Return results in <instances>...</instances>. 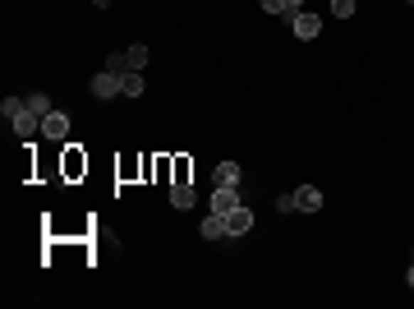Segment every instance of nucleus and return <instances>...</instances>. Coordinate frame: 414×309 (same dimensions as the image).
I'll use <instances>...</instances> for the list:
<instances>
[{
	"label": "nucleus",
	"instance_id": "0eeeda50",
	"mask_svg": "<svg viewBox=\"0 0 414 309\" xmlns=\"http://www.w3.org/2000/svg\"><path fill=\"white\" fill-rule=\"evenodd\" d=\"M253 226V212L249 208H235V212H225V236H244V231H249Z\"/></svg>",
	"mask_w": 414,
	"mask_h": 309
},
{
	"label": "nucleus",
	"instance_id": "2eb2a0df",
	"mask_svg": "<svg viewBox=\"0 0 414 309\" xmlns=\"http://www.w3.org/2000/svg\"><path fill=\"white\" fill-rule=\"evenodd\" d=\"M262 9H267V14H294L290 0H262Z\"/></svg>",
	"mask_w": 414,
	"mask_h": 309
},
{
	"label": "nucleus",
	"instance_id": "aec40b11",
	"mask_svg": "<svg viewBox=\"0 0 414 309\" xmlns=\"http://www.w3.org/2000/svg\"><path fill=\"white\" fill-rule=\"evenodd\" d=\"M410 5H414V0H410Z\"/></svg>",
	"mask_w": 414,
	"mask_h": 309
},
{
	"label": "nucleus",
	"instance_id": "f03ea898",
	"mask_svg": "<svg viewBox=\"0 0 414 309\" xmlns=\"http://www.w3.org/2000/svg\"><path fill=\"white\" fill-rule=\"evenodd\" d=\"M290 28H294V37H299V42H313V37L322 33V19L309 14V9H294V14H290Z\"/></svg>",
	"mask_w": 414,
	"mask_h": 309
},
{
	"label": "nucleus",
	"instance_id": "dca6fc26",
	"mask_svg": "<svg viewBox=\"0 0 414 309\" xmlns=\"http://www.w3.org/2000/svg\"><path fill=\"white\" fill-rule=\"evenodd\" d=\"M331 14H336V19H350L354 14V0H331Z\"/></svg>",
	"mask_w": 414,
	"mask_h": 309
},
{
	"label": "nucleus",
	"instance_id": "9d476101",
	"mask_svg": "<svg viewBox=\"0 0 414 309\" xmlns=\"http://www.w3.org/2000/svg\"><path fill=\"white\" fill-rule=\"evenodd\" d=\"M212 185H240V167H235V162H216Z\"/></svg>",
	"mask_w": 414,
	"mask_h": 309
},
{
	"label": "nucleus",
	"instance_id": "f8f14e48",
	"mask_svg": "<svg viewBox=\"0 0 414 309\" xmlns=\"http://www.w3.org/2000/svg\"><path fill=\"white\" fill-rule=\"evenodd\" d=\"M143 88H147V83H143V74H120V93H124V98H143Z\"/></svg>",
	"mask_w": 414,
	"mask_h": 309
},
{
	"label": "nucleus",
	"instance_id": "f3484780",
	"mask_svg": "<svg viewBox=\"0 0 414 309\" xmlns=\"http://www.w3.org/2000/svg\"><path fill=\"white\" fill-rule=\"evenodd\" d=\"M276 212H294V194H281V199H276Z\"/></svg>",
	"mask_w": 414,
	"mask_h": 309
},
{
	"label": "nucleus",
	"instance_id": "20e7f679",
	"mask_svg": "<svg viewBox=\"0 0 414 309\" xmlns=\"http://www.w3.org/2000/svg\"><path fill=\"white\" fill-rule=\"evenodd\" d=\"M42 134H46L51 143H65V139H69V115H65V111H51V115L42 120Z\"/></svg>",
	"mask_w": 414,
	"mask_h": 309
},
{
	"label": "nucleus",
	"instance_id": "39448f33",
	"mask_svg": "<svg viewBox=\"0 0 414 309\" xmlns=\"http://www.w3.org/2000/svg\"><path fill=\"white\" fill-rule=\"evenodd\" d=\"M9 125H14V134H18V139H33V134L42 130V115H37V111H28V106H23V111H18Z\"/></svg>",
	"mask_w": 414,
	"mask_h": 309
},
{
	"label": "nucleus",
	"instance_id": "7ed1b4c3",
	"mask_svg": "<svg viewBox=\"0 0 414 309\" xmlns=\"http://www.w3.org/2000/svg\"><path fill=\"white\" fill-rule=\"evenodd\" d=\"M235 208H240V189H235V185H216L212 189V212L225 217V212H235Z\"/></svg>",
	"mask_w": 414,
	"mask_h": 309
},
{
	"label": "nucleus",
	"instance_id": "f257e3e1",
	"mask_svg": "<svg viewBox=\"0 0 414 309\" xmlns=\"http://www.w3.org/2000/svg\"><path fill=\"white\" fill-rule=\"evenodd\" d=\"M147 56H152L147 46H129V51H115L111 61H106V70H111V74H134V70L147 65Z\"/></svg>",
	"mask_w": 414,
	"mask_h": 309
},
{
	"label": "nucleus",
	"instance_id": "9b49d317",
	"mask_svg": "<svg viewBox=\"0 0 414 309\" xmlns=\"http://www.w3.org/2000/svg\"><path fill=\"white\" fill-rule=\"evenodd\" d=\"M171 204H175V208H193V204H198L193 185H184V180H180V185H171Z\"/></svg>",
	"mask_w": 414,
	"mask_h": 309
},
{
	"label": "nucleus",
	"instance_id": "1a4fd4ad",
	"mask_svg": "<svg viewBox=\"0 0 414 309\" xmlns=\"http://www.w3.org/2000/svg\"><path fill=\"white\" fill-rule=\"evenodd\" d=\"M198 231H203V240H221L225 236V217H221V212H207Z\"/></svg>",
	"mask_w": 414,
	"mask_h": 309
},
{
	"label": "nucleus",
	"instance_id": "4468645a",
	"mask_svg": "<svg viewBox=\"0 0 414 309\" xmlns=\"http://www.w3.org/2000/svg\"><path fill=\"white\" fill-rule=\"evenodd\" d=\"M23 106H28L23 98H5V102H0V111H5V120H14V115L23 111Z\"/></svg>",
	"mask_w": 414,
	"mask_h": 309
},
{
	"label": "nucleus",
	"instance_id": "6ab92c4d",
	"mask_svg": "<svg viewBox=\"0 0 414 309\" xmlns=\"http://www.w3.org/2000/svg\"><path fill=\"white\" fill-rule=\"evenodd\" d=\"M405 282H410V286H414V268H410V277H405Z\"/></svg>",
	"mask_w": 414,
	"mask_h": 309
},
{
	"label": "nucleus",
	"instance_id": "423d86ee",
	"mask_svg": "<svg viewBox=\"0 0 414 309\" xmlns=\"http://www.w3.org/2000/svg\"><path fill=\"white\" fill-rule=\"evenodd\" d=\"M294 208H299V212H318L322 208V189L318 185H299V189H294Z\"/></svg>",
	"mask_w": 414,
	"mask_h": 309
},
{
	"label": "nucleus",
	"instance_id": "6e6552de",
	"mask_svg": "<svg viewBox=\"0 0 414 309\" xmlns=\"http://www.w3.org/2000/svg\"><path fill=\"white\" fill-rule=\"evenodd\" d=\"M115 93H120V74H111V70H106V74H97V79H92V98H115Z\"/></svg>",
	"mask_w": 414,
	"mask_h": 309
},
{
	"label": "nucleus",
	"instance_id": "ddd939ff",
	"mask_svg": "<svg viewBox=\"0 0 414 309\" xmlns=\"http://www.w3.org/2000/svg\"><path fill=\"white\" fill-rule=\"evenodd\" d=\"M28 111H37L46 120V115H51V102H46V93H33V98H28Z\"/></svg>",
	"mask_w": 414,
	"mask_h": 309
},
{
	"label": "nucleus",
	"instance_id": "a211bd4d",
	"mask_svg": "<svg viewBox=\"0 0 414 309\" xmlns=\"http://www.w3.org/2000/svg\"><path fill=\"white\" fill-rule=\"evenodd\" d=\"M290 9H304V0H290Z\"/></svg>",
	"mask_w": 414,
	"mask_h": 309
}]
</instances>
